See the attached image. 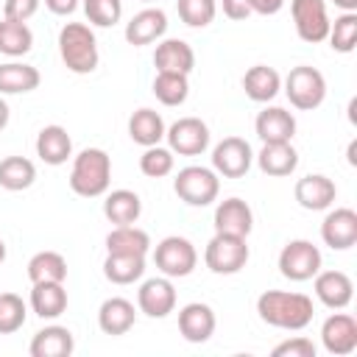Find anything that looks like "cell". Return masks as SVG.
<instances>
[{
	"label": "cell",
	"instance_id": "1",
	"mask_svg": "<svg viewBox=\"0 0 357 357\" xmlns=\"http://www.w3.org/2000/svg\"><path fill=\"white\" fill-rule=\"evenodd\" d=\"M257 312L268 326H276L284 332H301L312 324L315 307H312V298L304 293L265 290L257 298Z\"/></svg>",
	"mask_w": 357,
	"mask_h": 357
},
{
	"label": "cell",
	"instance_id": "2",
	"mask_svg": "<svg viewBox=\"0 0 357 357\" xmlns=\"http://www.w3.org/2000/svg\"><path fill=\"white\" fill-rule=\"evenodd\" d=\"M112 181V156L103 148H84L73 156L70 190L81 198H98L109 192Z\"/></svg>",
	"mask_w": 357,
	"mask_h": 357
},
{
	"label": "cell",
	"instance_id": "3",
	"mask_svg": "<svg viewBox=\"0 0 357 357\" xmlns=\"http://www.w3.org/2000/svg\"><path fill=\"white\" fill-rule=\"evenodd\" d=\"M59 56L64 67L75 75H89L95 73L100 53H98V39L95 31L86 22H67L59 31Z\"/></svg>",
	"mask_w": 357,
	"mask_h": 357
},
{
	"label": "cell",
	"instance_id": "4",
	"mask_svg": "<svg viewBox=\"0 0 357 357\" xmlns=\"http://www.w3.org/2000/svg\"><path fill=\"white\" fill-rule=\"evenodd\" d=\"M282 86H284V95H287L290 106L298 109V112H312V109H318V106L324 103V98H326V78H324L321 70H315V67H310V64L293 67V70L284 75Z\"/></svg>",
	"mask_w": 357,
	"mask_h": 357
},
{
	"label": "cell",
	"instance_id": "5",
	"mask_svg": "<svg viewBox=\"0 0 357 357\" xmlns=\"http://www.w3.org/2000/svg\"><path fill=\"white\" fill-rule=\"evenodd\" d=\"M173 192L178 195V201H184L187 206H209L212 201H218L220 192V176L212 167H201V165H187L176 173L173 178Z\"/></svg>",
	"mask_w": 357,
	"mask_h": 357
},
{
	"label": "cell",
	"instance_id": "6",
	"mask_svg": "<svg viewBox=\"0 0 357 357\" xmlns=\"http://www.w3.org/2000/svg\"><path fill=\"white\" fill-rule=\"evenodd\" d=\"M248 237H237V234H223V231H215V237L206 243L204 248V262L212 273L218 276H231V273H240L251 257L248 251Z\"/></svg>",
	"mask_w": 357,
	"mask_h": 357
},
{
	"label": "cell",
	"instance_id": "7",
	"mask_svg": "<svg viewBox=\"0 0 357 357\" xmlns=\"http://www.w3.org/2000/svg\"><path fill=\"white\" fill-rule=\"evenodd\" d=\"M153 265L167 279H184L198 265V251L187 237L170 234L153 245Z\"/></svg>",
	"mask_w": 357,
	"mask_h": 357
},
{
	"label": "cell",
	"instance_id": "8",
	"mask_svg": "<svg viewBox=\"0 0 357 357\" xmlns=\"http://www.w3.org/2000/svg\"><path fill=\"white\" fill-rule=\"evenodd\" d=\"M324 265L321 248L312 245L310 240H287L284 248L279 251V273L290 282H307L312 279Z\"/></svg>",
	"mask_w": 357,
	"mask_h": 357
},
{
	"label": "cell",
	"instance_id": "9",
	"mask_svg": "<svg viewBox=\"0 0 357 357\" xmlns=\"http://www.w3.org/2000/svg\"><path fill=\"white\" fill-rule=\"evenodd\" d=\"M254 165V151L243 137H223L212 148V170L223 178H243Z\"/></svg>",
	"mask_w": 357,
	"mask_h": 357
},
{
	"label": "cell",
	"instance_id": "10",
	"mask_svg": "<svg viewBox=\"0 0 357 357\" xmlns=\"http://www.w3.org/2000/svg\"><path fill=\"white\" fill-rule=\"evenodd\" d=\"M290 14L301 42L318 45L326 39L332 22L326 14V0H290Z\"/></svg>",
	"mask_w": 357,
	"mask_h": 357
},
{
	"label": "cell",
	"instance_id": "11",
	"mask_svg": "<svg viewBox=\"0 0 357 357\" xmlns=\"http://www.w3.org/2000/svg\"><path fill=\"white\" fill-rule=\"evenodd\" d=\"M165 139L178 156H201L209 148V126L201 117H178L165 131Z\"/></svg>",
	"mask_w": 357,
	"mask_h": 357
},
{
	"label": "cell",
	"instance_id": "12",
	"mask_svg": "<svg viewBox=\"0 0 357 357\" xmlns=\"http://www.w3.org/2000/svg\"><path fill=\"white\" fill-rule=\"evenodd\" d=\"M137 310L148 318H167L176 310V287L167 276L145 279L137 290Z\"/></svg>",
	"mask_w": 357,
	"mask_h": 357
},
{
	"label": "cell",
	"instance_id": "13",
	"mask_svg": "<svg viewBox=\"0 0 357 357\" xmlns=\"http://www.w3.org/2000/svg\"><path fill=\"white\" fill-rule=\"evenodd\" d=\"M321 343L329 354L346 357L357 349V321L349 312H332L321 324Z\"/></svg>",
	"mask_w": 357,
	"mask_h": 357
},
{
	"label": "cell",
	"instance_id": "14",
	"mask_svg": "<svg viewBox=\"0 0 357 357\" xmlns=\"http://www.w3.org/2000/svg\"><path fill=\"white\" fill-rule=\"evenodd\" d=\"M321 240L332 251H349L357 243V212L349 206H337L326 212L321 223Z\"/></svg>",
	"mask_w": 357,
	"mask_h": 357
},
{
	"label": "cell",
	"instance_id": "15",
	"mask_svg": "<svg viewBox=\"0 0 357 357\" xmlns=\"http://www.w3.org/2000/svg\"><path fill=\"white\" fill-rule=\"evenodd\" d=\"M312 287L318 301L329 310H346L354 298V282L343 271H318L312 276Z\"/></svg>",
	"mask_w": 357,
	"mask_h": 357
},
{
	"label": "cell",
	"instance_id": "16",
	"mask_svg": "<svg viewBox=\"0 0 357 357\" xmlns=\"http://www.w3.org/2000/svg\"><path fill=\"white\" fill-rule=\"evenodd\" d=\"M167 33V14L156 6H148L142 11H137L128 22H126V42L134 45V47H142V45H151V42H159L162 36Z\"/></svg>",
	"mask_w": 357,
	"mask_h": 357
},
{
	"label": "cell",
	"instance_id": "17",
	"mask_svg": "<svg viewBox=\"0 0 357 357\" xmlns=\"http://www.w3.org/2000/svg\"><path fill=\"white\" fill-rule=\"evenodd\" d=\"M293 195L298 201L301 209H310V212H321V209H329L337 198V187L329 176L324 173H310V176H301L293 187Z\"/></svg>",
	"mask_w": 357,
	"mask_h": 357
},
{
	"label": "cell",
	"instance_id": "18",
	"mask_svg": "<svg viewBox=\"0 0 357 357\" xmlns=\"http://www.w3.org/2000/svg\"><path fill=\"white\" fill-rule=\"evenodd\" d=\"M215 310L204 301H190L178 310V332L187 343H206L215 335Z\"/></svg>",
	"mask_w": 357,
	"mask_h": 357
},
{
	"label": "cell",
	"instance_id": "19",
	"mask_svg": "<svg viewBox=\"0 0 357 357\" xmlns=\"http://www.w3.org/2000/svg\"><path fill=\"white\" fill-rule=\"evenodd\" d=\"M212 223H215V231L248 237L251 229H254V212H251V206H248L243 198L231 195V198H226V201H220V204L215 206Z\"/></svg>",
	"mask_w": 357,
	"mask_h": 357
},
{
	"label": "cell",
	"instance_id": "20",
	"mask_svg": "<svg viewBox=\"0 0 357 357\" xmlns=\"http://www.w3.org/2000/svg\"><path fill=\"white\" fill-rule=\"evenodd\" d=\"M254 131L262 142H290L296 137V117L282 106H265L254 120Z\"/></svg>",
	"mask_w": 357,
	"mask_h": 357
},
{
	"label": "cell",
	"instance_id": "21",
	"mask_svg": "<svg viewBox=\"0 0 357 357\" xmlns=\"http://www.w3.org/2000/svg\"><path fill=\"white\" fill-rule=\"evenodd\" d=\"M156 73H181L190 75L195 67V53L184 39H162L153 50Z\"/></svg>",
	"mask_w": 357,
	"mask_h": 357
},
{
	"label": "cell",
	"instance_id": "22",
	"mask_svg": "<svg viewBox=\"0 0 357 357\" xmlns=\"http://www.w3.org/2000/svg\"><path fill=\"white\" fill-rule=\"evenodd\" d=\"M73 351H75V337L67 326H59V324L39 329L28 346L31 357H70Z\"/></svg>",
	"mask_w": 357,
	"mask_h": 357
},
{
	"label": "cell",
	"instance_id": "23",
	"mask_svg": "<svg viewBox=\"0 0 357 357\" xmlns=\"http://www.w3.org/2000/svg\"><path fill=\"white\" fill-rule=\"evenodd\" d=\"M134 321H137V310H134V304H131L128 298H123V296L106 298V301L100 304V310H98V326H100L103 335H112V337L126 335V332L134 326Z\"/></svg>",
	"mask_w": 357,
	"mask_h": 357
},
{
	"label": "cell",
	"instance_id": "24",
	"mask_svg": "<svg viewBox=\"0 0 357 357\" xmlns=\"http://www.w3.org/2000/svg\"><path fill=\"white\" fill-rule=\"evenodd\" d=\"M36 156L45 162V165H64L67 159H73V139L67 134L64 126H45L39 134H36Z\"/></svg>",
	"mask_w": 357,
	"mask_h": 357
},
{
	"label": "cell",
	"instance_id": "25",
	"mask_svg": "<svg viewBox=\"0 0 357 357\" xmlns=\"http://www.w3.org/2000/svg\"><path fill=\"white\" fill-rule=\"evenodd\" d=\"M254 159L259 170L273 178H284L298 167V151L290 142H262V151Z\"/></svg>",
	"mask_w": 357,
	"mask_h": 357
},
{
	"label": "cell",
	"instance_id": "26",
	"mask_svg": "<svg viewBox=\"0 0 357 357\" xmlns=\"http://www.w3.org/2000/svg\"><path fill=\"white\" fill-rule=\"evenodd\" d=\"M243 89L254 103H268L282 92V75L268 64H254L243 75Z\"/></svg>",
	"mask_w": 357,
	"mask_h": 357
},
{
	"label": "cell",
	"instance_id": "27",
	"mask_svg": "<svg viewBox=\"0 0 357 357\" xmlns=\"http://www.w3.org/2000/svg\"><path fill=\"white\" fill-rule=\"evenodd\" d=\"M31 310L45 321L59 318L67 310V290L64 282H33L31 287Z\"/></svg>",
	"mask_w": 357,
	"mask_h": 357
},
{
	"label": "cell",
	"instance_id": "28",
	"mask_svg": "<svg viewBox=\"0 0 357 357\" xmlns=\"http://www.w3.org/2000/svg\"><path fill=\"white\" fill-rule=\"evenodd\" d=\"M165 120H162V114L156 112V109H148V106H142V109H137L131 117H128V137L137 142V145H142V148H151V145H159L162 139H165Z\"/></svg>",
	"mask_w": 357,
	"mask_h": 357
},
{
	"label": "cell",
	"instance_id": "29",
	"mask_svg": "<svg viewBox=\"0 0 357 357\" xmlns=\"http://www.w3.org/2000/svg\"><path fill=\"white\" fill-rule=\"evenodd\" d=\"M103 215L114 226H128L137 223L142 215V201L134 190H112L103 198Z\"/></svg>",
	"mask_w": 357,
	"mask_h": 357
},
{
	"label": "cell",
	"instance_id": "30",
	"mask_svg": "<svg viewBox=\"0 0 357 357\" xmlns=\"http://www.w3.org/2000/svg\"><path fill=\"white\" fill-rule=\"evenodd\" d=\"M42 75L36 67L25 61H6L0 64V95H25L39 86Z\"/></svg>",
	"mask_w": 357,
	"mask_h": 357
},
{
	"label": "cell",
	"instance_id": "31",
	"mask_svg": "<svg viewBox=\"0 0 357 357\" xmlns=\"http://www.w3.org/2000/svg\"><path fill=\"white\" fill-rule=\"evenodd\" d=\"M151 251V237L145 229L128 223V226H114L106 234V254H139L148 257Z\"/></svg>",
	"mask_w": 357,
	"mask_h": 357
},
{
	"label": "cell",
	"instance_id": "32",
	"mask_svg": "<svg viewBox=\"0 0 357 357\" xmlns=\"http://www.w3.org/2000/svg\"><path fill=\"white\" fill-rule=\"evenodd\" d=\"M103 276L112 284H134L145 276V257H139V254H106Z\"/></svg>",
	"mask_w": 357,
	"mask_h": 357
},
{
	"label": "cell",
	"instance_id": "33",
	"mask_svg": "<svg viewBox=\"0 0 357 357\" xmlns=\"http://www.w3.org/2000/svg\"><path fill=\"white\" fill-rule=\"evenodd\" d=\"M36 181V165L28 156H6L0 159V187L8 192L28 190Z\"/></svg>",
	"mask_w": 357,
	"mask_h": 357
},
{
	"label": "cell",
	"instance_id": "34",
	"mask_svg": "<svg viewBox=\"0 0 357 357\" xmlns=\"http://www.w3.org/2000/svg\"><path fill=\"white\" fill-rule=\"evenodd\" d=\"M33 47V31L28 28V22H17V20H0V53L8 59H20Z\"/></svg>",
	"mask_w": 357,
	"mask_h": 357
},
{
	"label": "cell",
	"instance_id": "35",
	"mask_svg": "<svg viewBox=\"0 0 357 357\" xmlns=\"http://www.w3.org/2000/svg\"><path fill=\"white\" fill-rule=\"evenodd\" d=\"M28 279L33 282H64L67 279V259L59 251H36L28 259Z\"/></svg>",
	"mask_w": 357,
	"mask_h": 357
},
{
	"label": "cell",
	"instance_id": "36",
	"mask_svg": "<svg viewBox=\"0 0 357 357\" xmlns=\"http://www.w3.org/2000/svg\"><path fill=\"white\" fill-rule=\"evenodd\" d=\"M151 89L162 106H181L190 95V81L181 73H156Z\"/></svg>",
	"mask_w": 357,
	"mask_h": 357
},
{
	"label": "cell",
	"instance_id": "37",
	"mask_svg": "<svg viewBox=\"0 0 357 357\" xmlns=\"http://www.w3.org/2000/svg\"><path fill=\"white\" fill-rule=\"evenodd\" d=\"M326 39H329L332 50L351 53L357 45V11H343L340 17H335V22H329Z\"/></svg>",
	"mask_w": 357,
	"mask_h": 357
},
{
	"label": "cell",
	"instance_id": "38",
	"mask_svg": "<svg viewBox=\"0 0 357 357\" xmlns=\"http://www.w3.org/2000/svg\"><path fill=\"white\" fill-rule=\"evenodd\" d=\"M176 11L184 25L206 28L218 14V0H176Z\"/></svg>",
	"mask_w": 357,
	"mask_h": 357
},
{
	"label": "cell",
	"instance_id": "39",
	"mask_svg": "<svg viewBox=\"0 0 357 357\" xmlns=\"http://www.w3.org/2000/svg\"><path fill=\"white\" fill-rule=\"evenodd\" d=\"M173 165H176L173 151L170 148H162V145H151L139 156V170L148 178H165V176H170L173 173Z\"/></svg>",
	"mask_w": 357,
	"mask_h": 357
},
{
	"label": "cell",
	"instance_id": "40",
	"mask_svg": "<svg viewBox=\"0 0 357 357\" xmlns=\"http://www.w3.org/2000/svg\"><path fill=\"white\" fill-rule=\"evenodd\" d=\"M28 318V307L17 293H0V335H14L22 329Z\"/></svg>",
	"mask_w": 357,
	"mask_h": 357
},
{
	"label": "cell",
	"instance_id": "41",
	"mask_svg": "<svg viewBox=\"0 0 357 357\" xmlns=\"http://www.w3.org/2000/svg\"><path fill=\"white\" fill-rule=\"evenodd\" d=\"M84 14L98 28H112L123 17V0H84Z\"/></svg>",
	"mask_w": 357,
	"mask_h": 357
},
{
	"label": "cell",
	"instance_id": "42",
	"mask_svg": "<svg viewBox=\"0 0 357 357\" xmlns=\"http://www.w3.org/2000/svg\"><path fill=\"white\" fill-rule=\"evenodd\" d=\"M315 343L310 340V337H304V335H296V337H287V340H282V343H276L273 346V357H315Z\"/></svg>",
	"mask_w": 357,
	"mask_h": 357
},
{
	"label": "cell",
	"instance_id": "43",
	"mask_svg": "<svg viewBox=\"0 0 357 357\" xmlns=\"http://www.w3.org/2000/svg\"><path fill=\"white\" fill-rule=\"evenodd\" d=\"M39 6H42V0H6L3 3V17L17 20V22H28L39 11Z\"/></svg>",
	"mask_w": 357,
	"mask_h": 357
},
{
	"label": "cell",
	"instance_id": "44",
	"mask_svg": "<svg viewBox=\"0 0 357 357\" xmlns=\"http://www.w3.org/2000/svg\"><path fill=\"white\" fill-rule=\"evenodd\" d=\"M220 6H223V14L229 20H245L251 14L248 0H220Z\"/></svg>",
	"mask_w": 357,
	"mask_h": 357
},
{
	"label": "cell",
	"instance_id": "45",
	"mask_svg": "<svg viewBox=\"0 0 357 357\" xmlns=\"http://www.w3.org/2000/svg\"><path fill=\"white\" fill-rule=\"evenodd\" d=\"M251 6V14H262V17H271V14H279L284 0H248Z\"/></svg>",
	"mask_w": 357,
	"mask_h": 357
},
{
	"label": "cell",
	"instance_id": "46",
	"mask_svg": "<svg viewBox=\"0 0 357 357\" xmlns=\"http://www.w3.org/2000/svg\"><path fill=\"white\" fill-rule=\"evenodd\" d=\"M45 6H47L50 14L67 17V14H73V11L78 8V0H45Z\"/></svg>",
	"mask_w": 357,
	"mask_h": 357
},
{
	"label": "cell",
	"instance_id": "47",
	"mask_svg": "<svg viewBox=\"0 0 357 357\" xmlns=\"http://www.w3.org/2000/svg\"><path fill=\"white\" fill-rule=\"evenodd\" d=\"M8 117H11V112H8V103L0 98V131L8 126Z\"/></svg>",
	"mask_w": 357,
	"mask_h": 357
},
{
	"label": "cell",
	"instance_id": "48",
	"mask_svg": "<svg viewBox=\"0 0 357 357\" xmlns=\"http://www.w3.org/2000/svg\"><path fill=\"white\" fill-rule=\"evenodd\" d=\"M346 156H349V165L354 167V165H357V139H351V142H349V148H346Z\"/></svg>",
	"mask_w": 357,
	"mask_h": 357
},
{
	"label": "cell",
	"instance_id": "49",
	"mask_svg": "<svg viewBox=\"0 0 357 357\" xmlns=\"http://www.w3.org/2000/svg\"><path fill=\"white\" fill-rule=\"evenodd\" d=\"M340 11H357V0H332Z\"/></svg>",
	"mask_w": 357,
	"mask_h": 357
},
{
	"label": "cell",
	"instance_id": "50",
	"mask_svg": "<svg viewBox=\"0 0 357 357\" xmlns=\"http://www.w3.org/2000/svg\"><path fill=\"white\" fill-rule=\"evenodd\" d=\"M6 254H8V248H6V243H3V237H0V265L6 262Z\"/></svg>",
	"mask_w": 357,
	"mask_h": 357
},
{
	"label": "cell",
	"instance_id": "51",
	"mask_svg": "<svg viewBox=\"0 0 357 357\" xmlns=\"http://www.w3.org/2000/svg\"><path fill=\"white\" fill-rule=\"evenodd\" d=\"M139 3H156V0H139Z\"/></svg>",
	"mask_w": 357,
	"mask_h": 357
}]
</instances>
